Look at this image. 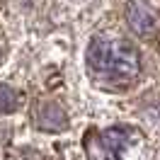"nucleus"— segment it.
Segmentation results:
<instances>
[{"instance_id":"1","label":"nucleus","mask_w":160,"mask_h":160,"mask_svg":"<svg viewBox=\"0 0 160 160\" xmlns=\"http://www.w3.org/2000/svg\"><path fill=\"white\" fill-rule=\"evenodd\" d=\"M85 61L92 78L109 88H126L141 73V53L133 44L124 39H109V37L92 39Z\"/></svg>"},{"instance_id":"2","label":"nucleus","mask_w":160,"mask_h":160,"mask_svg":"<svg viewBox=\"0 0 160 160\" xmlns=\"http://www.w3.org/2000/svg\"><path fill=\"white\" fill-rule=\"evenodd\" d=\"M146 138L131 126H114L102 131L90 146L92 160H143Z\"/></svg>"},{"instance_id":"3","label":"nucleus","mask_w":160,"mask_h":160,"mask_svg":"<svg viewBox=\"0 0 160 160\" xmlns=\"http://www.w3.org/2000/svg\"><path fill=\"white\" fill-rule=\"evenodd\" d=\"M126 20H129L131 29L141 37H150L158 29V17L146 2H131L129 10H126Z\"/></svg>"},{"instance_id":"4","label":"nucleus","mask_w":160,"mask_h":160,"mask_svg":"<svg viewBox=\"0 0 160 160\" xmlns=\"http://www.w3.org/2000/svg\"><path fill=\"white\" fill-rule=\"evenodd\" d=\"M34 121L41 131H61L66 129V114L56 102H41L34 112Z\"/></svg>"},{"instance_id":"5","label":"nucleus","mask_w":160,"mask_h":160,"mask_svg":"<svg viewBox=\"0 0 160 160\" xmlns=\"http://www.w3.org/2000/svg\"><path fill=\"white\" fill-rule=\"evenodd\" d=\"M17 104H20V95L10 85H0V112L10 114V112L17 109Z\"/></svg>"},{"instance_id":"6","label":"nucleus","mask_w":160,"mask_h":160,"mask_svg":"<svg viewBox=\"0 0 160 160\" xmlns=\"http://www.w3.org/2000/svg\"><path fill=\"white\" fill-rule=\"evenodd\" d=\"M158 49H160V44H158Z\"/></svg>"}]
</instances>
